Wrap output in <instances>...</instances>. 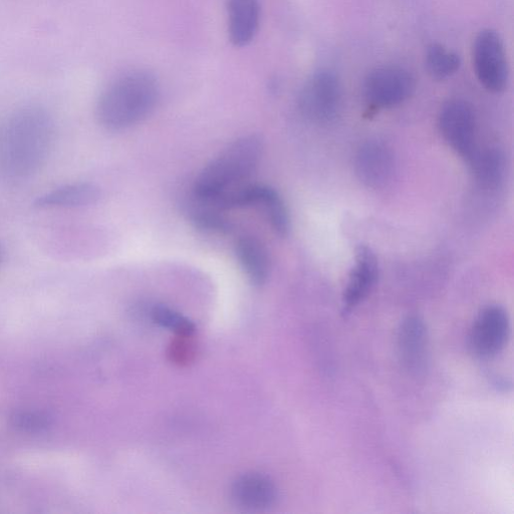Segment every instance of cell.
<instances>
[{
	"label": "cell",
	"instance_id": "cell-19",
	"mask_svg": "<svg viewBox=\"0 0 514 514\" xmlns=\"http://www.w3.org/2000/svg\"><path fill=\"white\" fill-rule=\"evenodd\" d=\"M190 217L195 226L202 230L219 233L230 231V223L221 215L220 210L197 199Z\"/></svg>",
	"mask_w": 514,
	"mask_h": 514
},
{
	"label": "cell",
	"instance_id": "cell-13",
	"mask_svg": "<svg viewBox=\"0 0 514 514\" xmlns=\"http://www.w3.org/2000/svg\"><path fill=\"white\" fill-rule=\"evenodd\" d=\"M261 8L259 0H229L228 35L238 48L249 45L259 31Z\"/></svg>",
	"mask_w": 514,
	"mask_h": 514
},
{
	"label": "cell",
	"instance_id": "cell-12",
	"mask_svg": "<svg viewBox=\"0 0 514 514\" xmlns=\"http://www.w3.org/2000/svg\"><path fill=\"white\" fill-rule=\"evenodd\" d=\"M231 495L235 503L243 508L265 509L276 502L278 489L270 477L250 473L238 477L233 482Z\"/></svg>",
	"mask_w": 514,
	"mask_h": 514
},
{
	"label": "cell",
	"instance_id": "cell-6",
	"mask_svg": "<svg viewBox=\"0 0 514 514\" xmlns=\"http://www.w3.org/2000/svg\"><path fill=\"white\" fill-rule=\"evenodd\" d=\"M473 65L479 83L491 93L502 92L508 82V65L500 36L493 30L481 31L473 46Z\"/></svg>",
	"mask_w": 514,
	"mask_h": 514
},
{
	"label": "cell",
	"instance_id": "cell-3",
	"mask_svg": "<svg viewBox=\"0 0 514 514\" xmlns=\"http://www.w3.org/2000/svg\"><path fill=\"white\" fill-rule=\"evenodd\" d=\"M263 151L264 143L257 135L232 142L202 170L194 185V197L210 201L246 183L259 166Z\"/></svg>",
	"mask_w": 514,
	"mask_h": 514
},
{
	"label": "cell",
	"instance_id": "cell-8",
	"mask_svg": "<svg viewBox=\"0 0 514 514\" xmlns=\"http://www.w3.org/2000/svg\"><path fill=\"white\" fill-rule=\"evenodd\" d=\"M509 333L510 321L506 310L499 305L487 306L480 311L472 326L470 350L479 359H492L505 348Z\"/></svg>",
	"mask_w": 514,
	"mask_h": 514
},
{
	"label": "cell",
	"instance_id": "cell-16",
	"mask_svg": "<svg viewBox=\"0 0 514 514\" xmlns=\"http://www.w3.org/2000/svg\"><path fill=\"white\" fill-rule=\"evenodd\" d=\"M468 163L474 179L481 189L496 190L503 183L506 173V160L500 149H478Z\"/></svg>",
	"mask_w": 514,
	"mask_h": 514
},
{
	"label": "cell",
	"instance_id": "cell-17",
	"mask_svg": "<svg viewBox=\"0 0 514 514\" xmlns=\"http://www.w3.org/2000/svg\"><path fill=\"white\" fill-rule=\"evenodd\" d=\"M425 64L428 73L435 80H446L455 75L461 67V59L456 53L440 44L427 48Z\"/></svg>",
	"mask_w": 514,
	"mask_h": 514
},
{
	"label": "cell",
	"instance_id": "cell-11",
	"mask_svg": "<svg viewBox=\"0 0 514 514\" xmlns=\"http://www.w3.org/2000/svg\"><path fill=\"white\" fill-rule=\"evenodd\" d=\"M399 356L411 372L425 369L428 356V332L424 321L411 316L403 321L398 332Z\"/></svg>",
	"mask_w": 514,
	"mask_h": 514
},
{
	"label": "cell",
	"instance_id": "cell-15",
	"mask_svg": "<svg viewBox=\"0 0 514 514\" xmlns=\"http://www.w3.org/2000/svg\"><path fill=\"white\" fill-rule=\"evenodd\" d=\"M237 259L247 279L255 287H263L270 276V257L265 245L253 236L240 237L235 245Z\"/></svg>",
	"mask_w": 514,
	"mask_h": 514
},
{
	"label": "cell",
	"instance_id": "cell-14",
	"mask_svg": "<svg viewBox=\"0 0 514 514\" xmlns=\"http://www.w3.org/2000/svg\"><path fill=\"white\" fill-rule=\"evenodd\" d=\"M100 189L91 183L78 182L60 186L39 196L34 206L40 209H74L91 206L99 201Z\"/></svg>",
	"mask_w": 514,
	"mask_h": 514
},
{
	"label": "cell",
	"instance_id": "cell-1",
	"mask_svg": "<svg viewBox=\"0 0 514 514\" xmlns=\"http://www.w3.org/2000/svg\"><path fill=\"white\" fill-rule=\"evenodd\" d=\"M56 137L51 113L40 105H27L10 117L0 140V174L11 183H23L46 165Z\"/></svg>",
	"mask_w": 514,
	"mask_h": 514
},
{
	"label": "cell",
	"instance_id": "cell-5",
	"mask_svg": "<svg viewBox=\"0 0 514 514\" xmlns=\"http://www.w3.org/2000/svg\"><path fill=\"white\" fill-rule=\"evenodd\" d=\"M413 75L399 66H381L372 70L364 82V95L375 109H390L405 103L414 94Z\"/></svg>",
	"mask_w": 514,
	"mask_h": 514
},
{
	"label": "cell",
	"instance_id": "cell-20",
	"mask_svg": "<svg viewBox=\"0 0 514 514\" xmlns=\"http://www.w3.org/2000/svg\"><path fill=\"white\" fill-rule=\"evenodd\" d=\"M152 319L156 324L174 332L177 336H192L195 331L190 320L166 306L154 307Z\"/></svg>",
	"mask_w": 514,
	"mask_h": 514
},
{
	"label": "cell",
	"instance_id": "cell-10",
	"mask_svg": "<svg viewBox=\"0 0 514 514\" xmlns=\"http://www.w3.org/2000/svg\"><path fill=\"white\" fill-rule=\"evenodd\" d=\"M379 263L375 252L367 245L356 250L355 264L343 295V314L349 315L363 303L376 287Z\"/></svg>",
	"mask_w": 514,
	"mask_h": 514
},
{
	"label": "cell",
	"instance_id": "cell-21",
	"mask_svg": "<svg viewBox=\"0 0 514 514\" xmlns=\"http://www.w3.org/2000/svg\"><path fill=\"white\" fill-rule=\"evenodd\" d=\"M11 422L16 429L22 432L43 433L52 426L53 419L43 411L21 410L12 415Z\"/></svg>",
	"mask_w": 514,
	"mask_h": 514
},
{
	"label": "cell",
	"instance_id": "cell-9",
	"mask_svg": "<svg viewBox=\"0 0 514 514\" xmlns=\"http://www.w3.org/2000/svg\"><path fill=\"white\" fill-rule=\"evenodd\" d=\"M355 173L359 181L371 189L388 186L396 173V159L385 143L373 140L364 143L356 153Z\"/></svg>",
	"mask_w": 514,
	"mask_h": 514
},
{
	"label": "cell",
	"instance_id": "cell-4",
	"mask_svg": "<svg viewBox=\"0 0 514 514\" xmlns=\"http://www.w3.org/2000/svg\"><path fill=\"white\" fill-rule=\"evenodd\" d=\"M343 92L337 75L330 70L315 72L305 83L299 107L309 121L318 125L333 123L342 109Z\"/></svg>",
	"mask_w": 514,
	"mask_h": 514
},
{
	"label": "cell",
	"instance_id": "cell-23",
	"mask_svg": "<svg viewBox=\"0 0 514 514\" xmlns=\"http://www.w3.org/2000/svg\"><path fill=\"white\" fill-rule=\"evenodd\" d=\"M3 261V249L2 246H0V264H2Z\"/></svg>",
	"mask_w": 514,
	"mask_h": 514
},
{
	"label": "cell",
	"instance_id": "cell-7",
	"mask_svg": "<svg viewBox=\"0 0 514 514\" xmlns=\"http://www.w3.org/2000/svg\"><path fill=\"white\" fill-rule=\"evenodd\" d=\"M438 127L444 141L465 161L478 150L475 114L467 102L448 101L440 111Z\"/></svg>",
	"mask_w": 514,
	"mask_h": 514
},
{
	"label": "cell",
	"instance_id": "cell-18",
	"mask_svg": "<svg viewBox=\"0 0 514 514\" xmlns=\"http://www.w3.org/2000/svg\"><path fill=\"white\" fill-rule=\"evenodd\" d=\"M259 204H262L266 209L276 233L282 237L287 236L291 230V219L287 205L279 192L270 186H266Z\"/></svg>",
	"mask_w": 514,
	"mask_h": 514
},
{
	"label": "cell",
	"instance_id": "cell-22",
	"mask_svg": "<svg viewBox=\"0 0 514 514\" xmlns=\"http://www.w3.org/2000/svg\"><path fill=\"white\" fill-rule=\"evenodd\" d=\"M192 336H177L169 349V356L173 363L180 366L187 365L195 357V344Z\"/></svg>",
	"mask_w": 514,
	"mask_h": 514
},
{
	"label": "cell",
	"instance_id": "cell-2",
	"mask_svg": "<svg viewBox=\"0 0 514 514\" xmlns=\"http://www.w3.org/2000/svg\"><path fill=\"white\" fill-rule=\"evenodd\" d=\"M160 87L154 75L146 71L127 73L100 96L97 119L109 131H121L146 119L156 108Z\"/></svg>",
	"mask_w": 514,
	"mask_h": 514
}]
</instances>
